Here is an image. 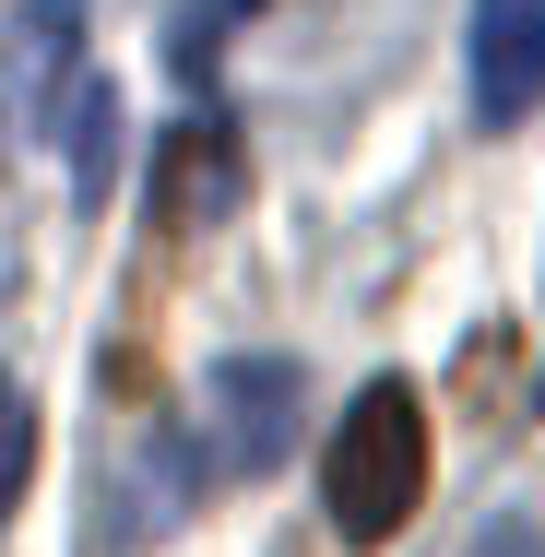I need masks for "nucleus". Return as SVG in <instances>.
<instances>
[{
	"label": "nucleus",
	"mask_w": 545,
	"mask_h": 557,
	"mask_svg": "<svg viewBox=\"0 0 545 557\" xmlns=\"http://www.w3.org/2000/svg\"><path fill=\"white\" fill-rule=\"evenodd\" d=\"M225 202H237L225 131H178V143H166V178H154V214H166V225H214Z\"/></svg>",
	"instance_id": "4"
},
{
	"label": "nucleus",
	"mask_w": 545,
	"mask_h": 557,
	"mask_svg": "<svg viewBox=\"0 0 545 557\" xmlns=\"http://www.w3.org/2000/svg\"><path fill=\"white\" fill-rule=\"evenodd\" d=\"M474 557H545V546H534V522H498V534H486Z\"/></svg>",
	"instance_id": "7"
},
{
	"label": "nucleus",
	"mask_w": 545,
	"mask_h": 557,
	"mask_svg": "<svg viewBox=\"0 0 545 557\" xmlns=\"http://www.w3.org/2000/svg\"><path fill=\"white\" fill-rule=\"evenodd\" d=\"M321 486H332V534L344 546H392L416 522V498H428V404H416V380H368L344 404Z\"/></svg>",
	"instance_id": "1"
},
{
	"label": "nucleus",
	"mask_w": 545,
	"mask_h": 557,
	"mask_svg": "<svg viewBox=\"0 0 545 557\" xmlns=\"http://www.w3.org/2000/svg\"><path fill=\"white\" fill-rule=\"evenodd\" d=\"M545 96V0H474V119L522 131Z\"/></svg>",
	"instance_id": "3"
},
{
	"label": "nucleus",
	"mask_w": 545,
	"mask_h": 557,
	"mask_svg": "<svg viewBox=\"0 0 545 557\" xmlns=\"http://www.w3.org/2000/svg\"><path fill=\"white\" fill-rule=\"evenodd\" d=\"M12 474H24V392L0 380V498H12Z\"/></svg>",
	"instance_id": "6"
},
{
	"label": "nucleus",
	"mask_w": 545,
	"mask_h": 557,
	"mask_svg": "<svg viewBox=\"0 0 545 557\" xmlns=\"http://www.w3.org/2000/svg\"><path fill=\"white\" fill-rule=\"evenodd\" d=\"M108 131H119L108 84H72V178H84V190H108Z\"/></svg>",
	"instance_id": "5"
},
{
	"label": "nucleus",
	"mask_w": 545,
	"mask_h": 557,
	"mask_svg": "<svg viewBox=\"0 0 545 557\" xmlns=\"http://www.w3.org/2000/svg\"><path fill=\"white\" fill-rule=\"evenodd\" d=\"M297 404H309L297 356H225L214 368V450H225V474H273L285 440H297Z\"/></svg>",
	"instance_id": "2"
}]
</instances>
